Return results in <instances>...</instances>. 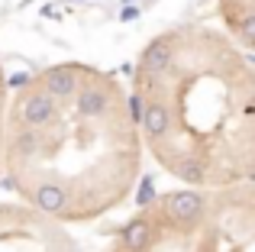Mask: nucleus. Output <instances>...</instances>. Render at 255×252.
I'll return each instance as SVG.
<instances>
[{"label":"nucleus","instance_id":"nucleus-1","mask_svg":"<svg viewBox=\"0 0 255 252\" xmlns=\"http://www.w3.org/2000/svg\"><path fill=\"white\" fill-rule=\"evenodd\" d=\"M142 158L129 94L113 71L58 62L6 94L0 171L23 204L65 227L123 207L139 188Z\"/></svg>","mask_w":255,"mask_h":252},{"label":"nucleus","instance_id":"nucleus-2","mask_svg":"<svg viewBox=\"0 0 255 252\" xmlns=\"http://www.w3.org/2000/svg\"><path fill=\"white\" fill-rule=\"evenodd\" d=\"M142 149L187 188H230L255 171V68L226 29L168 26L132 68Z\"/></svg>","mask_w":255,"mask_h":252},{"label":"nucleus","instance_id":"nucleus-3","mask_svg":"<svg viewBox=\"0 0 255 252\" xmlns=\"http://www.w3.org/2000/svg\"><path fill=\"white\" fill-rule=\"evenodd\" d=\"M104 252H255V188L168 191L136 210Z\"/></svg>","mask_w":255,"mask_h":252},{"label":"nucleus","instance_id":"nucleus-4","mask_svg":"<svg viewBox=\"0 0 255 252\" xmlns=\"http://www.w3.org/2000/svg\"><path fill=\"white\" fill-rule=\"evenodd\" d=\"M0 252H81L68 227L23 201H0Z\"/></svg>","mask_w":255,"mask_h":252},{"label":"nucleus","instance_id":"nucleus-5","mask_svg":"<svg viewBox=\"0 0 255 252\" xmlns=\"http://www.w3.org/2000/svg\"><path fill=\"white\" fill-rule=\"evenodd\" d=\"M220 19L239 49L255 45V0H220Z\"/></svg>","mask_w":255,"mask_h":252},{"label":"nucleus","instance_id":"nucleus-6","mask_svg":"<svg viewBox=\"0 0 255 252\" xmlns=\"http://www.w3.org/2000/svg\"><path fill=\"white\" fill-rule=\"evenodd\" d=\"M6 94H10V88H6V71H3V65H0V152H3V114H6Z\"/></svg>","mask_w":255,"mask_h":252}]
</instances>
